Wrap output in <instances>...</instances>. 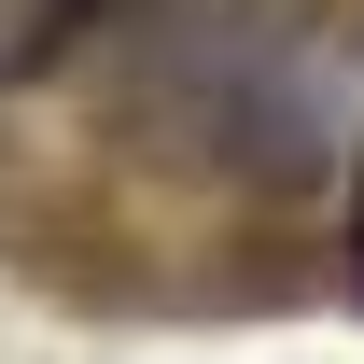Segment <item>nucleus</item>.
<instances>
[{"label": "nucleus", "instance_id": "obj_1", "mask_svg": "<svg viewBox=\"0 0 364 364\" xmlns=\"http://www.w3.org/2000/svg\"><path fill=\"white\" fill-rule=\"evenodd\" d=\"M70 14H85V0H0V85H14V70H43V56L70 43Z\"/></svg>", "mask_w": 364, "mask_h": 364}]
</instances>
